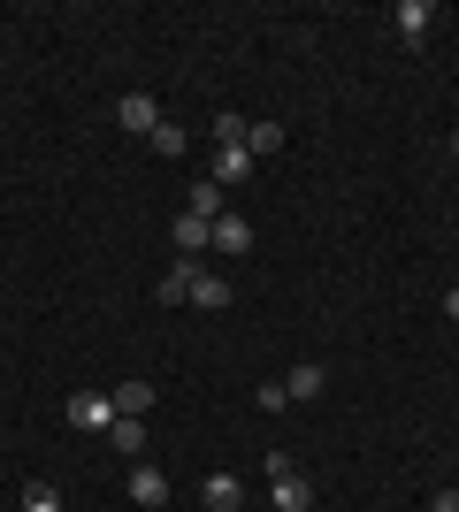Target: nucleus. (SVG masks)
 Masks as SVG:
<instances>
[{"instance_id":"4","label":"nucleus","mask_w":459,"mask_h":512,"mask_svg":"<svg viewBox=\"0 0 459 512\" xmlns=\"http://www.w3.org/2000/svg\"><path fill=\"white\" fill-rule=\"evenodd\" d=\"M391 23H398V39H406V46H421L429 31H437V8H429V0H398Z\"/></svg>"},{"instance_id":"1","label":"nucleus","mask_w":459,"mask_h":512,"mask_svg":"<svg viewBox=\"0 0 459 512\" xmlns=\"http://www.w3.org/2000/svg\"><path fill=\"white\" fill-rule=\"evenodd\" d=\"M268 505H276V512H306V505H314V482L291 467L284 451H268Z\"/></svg>"},{"instance_id":"2","label":"nucleus","mask_w":459,"mask_h":512,"mask_svg":"<svg viewBox=\"0 0 459 512\" xmlns=\"http://www.w3.org/2000/svg\"><path fill=\"white\" fill-rule=\"evenodd\" d=\"M115 421H123V413H115V390H77V398H69V428H100V436H108Z\"/></svg>"},{"instance_id":"19","label":"nucleus","mask_w":459,"mask_h":512,"mask_svg":"<svg viewBox=\"0 0 459 512\" xmlns=\"http://www.w3.org/2000/svg\"><path fill=\"white\" fill-rule=\"evenodd\" d=\"M23 512H62V490H54V482H31V490H23Z\"/></svg>"},{"instance_id":"20","label":"nucleus","mask_w":459,"mask_h":512,"mask_svg":"<svg viewBox=\"0 0 459 512\" xmlns=\"http://www.w3.org/2000/svg\"><path fill=\"white\" fill-rule=\"evenodd\" d=\"M253 406H261V413H284L291 390H284V383H261V390H253Z\"/></svg>"},{"instance_id":"11","label":"nucleus","mask_w":459,"mask_h":512,"mask_svg":"<svg viewBox=\"0 0 459 512\" xmlns=\"http://www.w3.org/2000/svg\"><path fill=\"white\" fill-rule=\"evenodd\" d=\"M184 306H207V314H222V306H230V283H222L215 268H199V276H192V299H184Z\"/></svg>"},{"instance_id":"5","label":"nucleus","mask_w":459,"mask_h":512,"mask_svg":"<svg viewBox=\"0 0 459 512\" xmlns=\"http://www.w3.org/2000/svg\"><path fill=\"white\" fill-rule=\"evenodd\" d=\"M176 260H199V253H215V222H199V214H176Z\"/></svg>"},{"instance_id":"21","label":"nucleus","mask_w":459,"mask_h":512,"mask_svg":"<svg viewBox=\"0 0 459 512\" xmlns=\"http://www.w3.org/2000/svg\"><path fill=\"white\" fill-rule=\"evenodd\" d=\"M429 512H459V490H437V497H429Z\"/></svg>"},{"instance_id":"8","label":"nucleus","mask_w":459,"mask_h":512,"mask_svg":"<svg viewBox=\"0 0 459 512\" xmlns=\"http://www.w3.org/2000/svg\"><path fill=\"white\" fill-rule=\"evenodd\" d=\"M199 505H207V512H238L245 482H238V474H207V482H199Z\"/></svg>"},{"instance_id":"14","label":"nucleus","mask_w":459,"mask_h":512,"mask_svg":"<svg viewBox=\"0 0 459 512\" xmlns=\"http://www.w3.org/2000/svg\"><path fill=\"white\" fill-rule=\"evenodd\" d=\"M192 276H199V260H176L169 276H161V306H184V299H192Z\"/></svg>"},{"instance_id":"12","label":"nucleus","mask_w":459,"mask_h":512,"mask_svg":"<svg viewBox=\"0 0 459 512\" xmlns=\"http://www.w3.org/2000/svg\"><path fill=\"white\" fill-rule=\"evenodd\" d=\"M131 505H169V474L161 467H131Z\"/></svg>"},{"instance_id":"13","label":"nucleus","mask_w":459,"mask_h":512,"mask_svg":"<svg viewBox=\"0 0 459 512\" xmlns=\"http://www.w3.org/2000/svg\"><path fill=\"white\" fill-rule=\"evenodd\" d=\"M153 398H161L153 383H115V413H131V421H146V413H153Z\"/></svg>"},{"instance_id":"6","label":"nucleus","mask_w":459,"mask_h":512,"mask_svg":"<svg viewBox=\"0 0 459 512\" xmlns=\"http://www.w3.org/2000/svg\"><path fill=\"white\" fill-rule=\"evenodd\" d=\"M215 253H222V260H245V253H253V222H245L238 207L215 222Z\"/></svg>"},{"instance_id":"10","label":"nucleus","mask_w":459,"mask_h":512,"mask_svg":"<svg viewBox=\"0 0 459 512\" xmlns=\"http://www.w3.org/2000/svg\"><path fill=\"white\" fill-rule=\"evenodd\" d=\"M322 383H329V367H322V360H299V367H291V375H284L291 406H306V398H322Z\"/></svg>"},{"instance_id":"18","label":"nucleus","mask_w":459,"mask_h":512,"mask_svg":"<svg viewBox=\"0 0 459 512\" xmlns=\"http://www.w3.org/2000/svg\"><path fill=\"white\" fill-rule=\"evenodd\" d=\"M245 130H253V123H245V115H230V107H222V115H215V146H245Z\"/></svg>"},{"instance_id":"9","label":"nucleus","mask_w":459,"mask_h":512,"mask_svg":"<svg viewBox=\"0 0 459 512\" xmlns=\"http://www.w3.org/2000/svg\"><path fill=\"white\" fill-rule=\"evenodd\" d=\"M207 176H215L222 192H238L245 176H253V153H245V146H215V169H207Z\"/></svg>"},{"instance_id":"7","label":"nucleus","mask_w":459,"mask_h":512,"mask_svg":"<svg viewBox=\"0 0 459 512\" xmlns=\"http://www.w3.org/2000/svg\"><path fill=\"white\" fill-rule=\"evenodd\" d=\"M184 214H199V222H222V214H230V192H222L215 176H199L192 192H184Z\"/></svg>"},{"instance_id":"3","label":"nucleus","mask_w":459,"mask_h":512,"mask_svg":"<svg viewBox=\"0 0 459 512\" xmlns=\"http://www.w3.org/2000/svg\"><path fill=\"white\" fill-rule=\"evenodd\" d=\"M115 123L131 130V138H153V130H161V100H153V92H123V107H115Z\"/></svg>"},{"instance_id":"16","label":"nucleus","mask_w":459,"mask_h":512,"mask_svg":"<svg viewBox=\"0 0 459 512\" xmlns=\"http://www.w3.org/2000/svg\"><path fill=\"white\" fill-rule=\"evenodd\" d=\"M245 153L261 161V153H284V123H253L245 130Z\"/></svg>"},{"instance_id":"23","label":"nucleus","mask_w":459,"mask_h":512,"mask_svg":"<svg viewBox=\"0 0 459 512\" xmlns=\"http://www.w3.org/2000/svg\"><path fill=\"white\" fill-rule=\"evenodd\" d=\"M444 146H452V161H459V130H452V138H444Z\"/></svg>"},{"instance_id":"15","label":"nucleus","mask_w":459,"mask_h":512,"mask_svg":"<svg viewBox=\"0 0 459 512\" xmlns=\"http://www.w3.org/2000/svg\"><path fill=\"white\" fill-rule=\"evenodd\" d=\"M108 444L123 451V459H138V451H146V421H131V413H123V421L108 428Z\"/></svg>"},{"instance_id":"17","label":"nucleus","mask_w":459,"mask_h":512,"mask_svg":"<svg viewBox=\"0 0 459 512\" xmlns=\"http://www.w3.org/2000/svg\"><path fill=\"white\" fill-rule=\"evenodd\" d=\"M146 146H153V153H161V161H176V153L192 146V138H184V123H169V115H161V130H153Z\"/></svg>"},{"instance_id":"22","label":"nucleus","mask_w":459,"mask_h":512,"mask_svg":"<svg viewBox=\"0 0 459 512\" xmlns=\"http://www.w3.org/2000/svg\"><path fill=\"white\" fill-rule=\"evenodd\" d=\"M444 314H452V321H459V291H444Z\"/></svg>"}]
</instances>
